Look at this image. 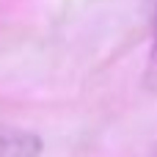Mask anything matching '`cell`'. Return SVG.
I'll return each mask as SVG.
<instances>
[{
  "mask_svg": "<svg viewBox=\"0 0 157 157\" xmlns=\"http://www.w3.org/2000/svg\"><path fill=\"white\" fill-rule=\"evenodd\" d=\"M41 149H44L41 135L0 121V157H39Z\"/></svg>",
  "mask_w": 157,
  "mask_h": 157,
  "instance_id": "cell-1",
  "label": "cell"
},
{
  "mask_svg": "<svg viewBox=\"0 0 157 157\" xmlns=\"http://www.w3.org/2000/svg\"><path fill=\"white\" fill-rule=\"evenodd\" d=\"M144 86L149 91H157V30L149 47V58H146V69H144Z\"/></svg>",
  "mask_w": 157,
  "mask_h": 157,
  "instance_id": "cell-2",
  "label": "cell"
}]
</instances>
